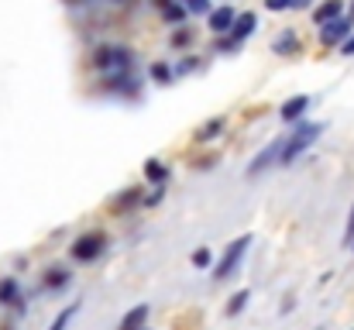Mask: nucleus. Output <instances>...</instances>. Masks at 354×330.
<instances>
[{"label":"nucleus","instance_id":"obj_27","mask_svg":"<svg viewBox=\"0 0 354 330\" xmlns=\"http://www.w3.org/2000/svg\"><path fill=\"white\" fill-rule=\"evenodd\" d=\"M186 14H210V0H179Z\"/></svg>","mask_w":354,"mask_h":330},{"label":"nucleus","instance_id":"obj_19","mask_svg":"<svg viewBox=\"0 0 354 330\" xmlns=\"http://www.w3.org/2000/svg\"><path fill=\"white\" fill-rule=\"evenodd\" d=\"M196 42V31L193 28H186V24H179V28H172V35H169V45L179 52V48H189Z\"/></svg>","mask_w":354,"mask_h":330},{"label":"nucleus","instance_id":"obj_20","mask_svg":"<svg viewBox=\"0 0 354 330\" xmlns=\"http://www.w3.org/2000/svg\"><path fill=\"white\" fill-rule=\"evenodd\" d=\"M221 131H224V117H214V120H207V124L196 131V141H200V145H203V141H214Z\"/></svg>","mask_w":354,"mask_h":330},{"label":"nucleus","instance_id":"obj_7","mask_svg":"<svg viewBox=\"0 0 354 330\" xmlns=\"http://www.w3.org/2000/svg\"><path fill=\"white\" fill-rule=\"evenodd\" d=\"M237 10L227 3V7H214L210 14H207V28H210V35L214 38H221V35H227L231 31V24H234Z\"/></svg>","mask_w":354,"mask_h":330},{"label":"nucleus","instance_id":"obj_22","mask_svg":"<svg viewBox=\"0 0 354 330\" xmlns=\"http://www.w3.org/2000/svg\"><path fill=\"white\" fill-rule=\"evenodd\" d=\"M237 52H241V42H234L231 35H221L214 42V55H237Z\"/></svg>","mask_w":354,"mask_h":330},{"label":"nucleus","instance_id":"obj_31","mask_svg":"<svg viewBox=\"0 0 354 330\" xmlns=\"http://www.w3.org/2000/svg\"><path fill=\"white\" fill-rule=\"evenodd\" d=\"M317 0H289V10H313Z\"/></svg>","mask_w":354,"mask_h":330},{"label":"nucleus","instance_id":"obj_25","mask_svg":"<svg viewBox=\"0 0 354 330\" xmlns=\"http://www.w3.org/2000/svg\"><path fill=\"white\" fill-rule=\"evenodd\" d=\"M189 262H193V268H210L214 265V251L210 248H196Z\"/></svg>","mask_w":354,"mask_h":330},{"label":"nucleus","instance_id":"obj_29","mask_svg":"<svg viewBox=\"0 0 354 330\" xmlns=\"http://www.w3.org/2000/svg\"><path fill=\"white\" fill-rule=\"evenodd\" d=\"M265 10H272V14H282V10H289V0H265Z\"/></svg>","mask_w":354,"mask_h":330},{"label":"nucleus","instance_id":"obj_18","mask_svg":"<svg viewBox=\"0 0 354 330\" xmlns=\"http://www.w3.org/2000/svg\"><path fill=\"white\" fill-rule=\"evenodd\" d=\"M148 313H151V310H148L145 303H141V306H134L131 313H124V320H120L118 330H141L145 324H148Z\"/></svg>","mask_w":354,"mask_h":330},{"label":"nucleus","instance_id":"obj_30","mask_svg":"<svg viewBox=\"0 0 354 330\" xmlns=\"http://www.w3.org/2000/svg\"><path fill=\"white\" fill-rule=\"evenodd\" d=\"M354 244V203H351V217H348V227H344V248Z\"/></svg>","mask_w":354,"mask_h":330},{"label":"nucleus","instance_id":"obj_11","mask_svg":"<svg viewBox=\"0 0 354 330\" xmlns=\"http://www.w3.org/2000/svg\"><path fill=\"white\" fill-rule=\"evenodd\" d=\"M279 152H282V138H275L268 148H261L254 158H251V165H248V176H261L272 162H279Z\"/></svg>","mask_w":354,"mask_h":330},{"label":"nucleus","instance_id":"obj_3","mask_svg":"<svg viewBox=\"0 0 354 330\" xmlns=\"http://www.w3.org/2000/svg\"><path fill=\"white\" fill-rule=\"evenodd\" d=\"M107 244H111L107 230H100V227L83 230V234L69 244V258H73L76 265H93V262H100V255L107 251Z\"/></svg>","mask_w":354,"mask_h":330},{"label":"nucleus","instance_id":"obj_15","mask_svg":"<svg viewBox=\"0 0 354 330\" xmlns=\"http://www.w3.org/2000/svg\"><path fill=\"white\" fill-rule=\"evenodd\" d=\"M306 107H310V97H306V93H296V97H289V100L279 107V117H282L286 124H296V120L306 113Z\"/></svg>","mask_w":354,"mask_h":330},{"label":"nucleus","instance_id":"obj_2","mask_svg":"<svg viewBox=\"0 0 354 330\" xmlns=\"http://www.w3.org/2000/svg\"><path fill=\"white\" fill-rule=\"evenodd\" d=\"M90 66L100 69L104 76L131 73V66H134V52L124 48V45H97V48L90 52Z\"/></svg>","mask_w":354,"mask_h":330},{"label":"nucleus","instance_id":"obj_10","mask_svg":"<svg viewBox=\"0 0 354 330\" xmlns=\"http://www.w3.org/2000/svg\"><path fill=\"white\" fill-rule=\"evenodd\" d=\"M272 52H275V55H282V59H292V55H299V52H303V42H299V35H296L292 28H286V31H279V35H275Z\"/></svg>","mask_w":354,"mask_h":330},{"label":"nucleus","instance_id":"obj_5","mask_svg":"<svg viewBox=\"0 0 354 330\" xmlns=\"http://www.w3.org/2000/svg\"><path fill=\"white\" fill-rule=\"evenodd\" d=\"M100 93L120 97V100H138L141 97V83L134 80V73H114L100 80Z\"/></svg>","mask_w":354,"mask_h":330},{"label":"nucleus","instance_id":"obj_1","mask_svg":"<svg viewBox=\"0 0 354 330\" xmlns=\"http://www.w3.org/2000/svg\"><path fill=\"white\" fill-rule=\"evenodd\" d=\"M324 134V124H317V120H296V127H292V134L289 138H282V152H279V165L282 169H289L317 138Z\"/></svg>","mask_w":354,"mask_h":330},{"label":"nucleus","instance_id":"obj_35","mask_svg":"<svg viewBox=\"0 0 354 330\" xmlns=\"http://www.w3.org/2000/svg\"><path fill=\"white\" fill-rule=\"evenodd\" d=\"M0 330H14V324H3V327H0Z\"/></svg>","mask_w":354,"mask_h":330},{"label":"nucleus","instance_id":"obj_24","mask_svg":"<svg viewBox=\"0 0 354 330\" xmlns=\"http://www.w3.org/2000/svg\"><path fill=\"white\" fill-rule=\"evenodd\" d=\"M76 313H80V303H73V306H66V310H62V313H59V317L52 320V327H48V330H66V327H69V324H73V317H76Z\"/></svg>","mask_w":354,"mask_h":330},{"label":"nucleus","instance_id":"obj_16","mask_svg":"<svg viewBox=\"0 0 354 330\" xmlns=\"http://www.w3.org/2000/svg\"><path fill=\"white\" fill-rule=\"evenodd\" d=\"M134 207H141V186H127V190H120L118 196L111 200V210H114V214L134 210Z\"/></svg>","mask_w":354,"mask_h":330},{"label":"nucleus","instance_id":"obj_4","mask_svg":"<svg viewBox=\"0 0 354 330\" xmlns=\"http://www.w3.org/2000/svg\"><path fill=\"white\" fill-rule=\"evenodd\" d=\"M248 244H251V234H241L237 241H231V244H227L224 258L214 265V282H227L237 268H241V262H244V255H248Z\"/></svg>","mask_w":354,"mask_h":330},{"label":"nucleus","instance_id":"obj_37","mask_svg":"<svg viewBox=\"0 0 354 330\" xmlns=\"http://www.w3.org/2000/svg\"><path fill=\"white\" fill-rule=\"evenodd\" d=\"M141 330H148V327H141Z\"/></svg>","mask_w":354,"mask_h":330},{"label":"nucleus","instance_id":"obj_28","mask_svg":"<svg viewBox=\"0 0 354 330\" xmlns=\"http://www.w3.org/2000/svg\"><path fill=\"white\" fill-rule=\"evenodd\" d=\"M196 66H200L196 59H183V62H176V66H172V76H186V73H193Z\"/></svg>","mask_w":354,"mask_h":330},{"label":"nucleus","instance_id":"obj_8","mask_svg":"<svg viewBox=\"0 0 354 330\" xmlns=\"http://www.w3.org/2000/svg\"><path fill=\"white\" fill-rule=\"evenodd\" d=\"M69 282H73V268H66V265H52L41 275V289L45 293H62V289H69Z\"/></svg>","mask_w":354,"mask_h":330},{"label":"nucleus","instance_id":"obj_13","mask_svg":"<svg viewBox=\"0 0 354 330\" xmlns=\"http://www.w3.org/2000/svg\"><path fill=\"white\" fill-rule=\"evenodd\" d=\"M310 17H313L317 28L327 24V21H334V17H344V0H324V3H313Z\"/></svg>","mask_w":354,"mask_h":330},{"label":"nucleus","instance_id":"obj_14","mask_svg":"<svg viewBox=\"0 0 354 330\" xmlns=\"http://www.w3.org/2000/svg\"><path fill=\"white\" fill-rule=\"evenodd\" d=\"M151 3H155V10L162 14L165 24H186V17H189L186 7H183L179 0H151Z\"/></svg>","mask_w":354,"mask_h":330},{"label":"nucleus","instance_id":"obj_12","mask_svg":"<svg viewBox=\"0 0 354 330\" xmlns=\"http://www.w3.org/2000/svg\"><path fill=\"white\" fill-rule=\"evenodd\" d=\"M254 28H258V14H254V10H241V14L234 17V24H231V31H227V35H231L234 42L244 45V42L254 35Z\"/></svg>","mask_w":354,"mask_h":330},{"label":"nucleus","instance_id":"obj_36","mask_svg":"<svg viewBox=\"0 0 354 330\" xmlns=\"http://www.w3.org/2000/svg\"><path fill=\"white\" fill-rule=\"evenodd\" d=\"M114 3H127V0H114Z\"/></svg>","mask_w":354,"mask_h":330},{"label":"nucleus","instance_id":"obj_38","mask_svg":"<svg viewBox=\"0 0 354 330\" xmlns=\"http://www.w3.org/2000/svg\"><path fill=\"white\" fill-rule=\"evenodd\" d=\"M351 248H354V244H351Z\"/></svg>","mask_w":354,"mask_h":330},{"label":"nucleus","instance_id":"obj_9","mask_svg":"<svg viewBox=\"0 0 354 330\" xmlns=\"http://www.w3.org/2000/svg\"><path fill=\"white\" fill-rule=\"evenodd\" d=\"M0 306H10L17 313H24V296H21V282L14 275H3L0 279Z\"/></svg>","mask_w":354,"mask_h":330},{"label":"nucleus","instance_id":"obj_34","mask_svg":"<svg viewBox=\"0 0 354 330\" xmlns=\"http://www.w3.org/2000/svg\"><path fill=\"white\" fill-rule=\"evenodd\" d=\"M348 17H351V24H354V0H351V14H348Z\"/></svg>","mask_w":354,"mask_h":330},{"label":"nucleus","instance_id":"obj_26","mask_svg":"<svg viewBox=\"0 0 354 330\" xmlns=\"http://www.w3.org/2000/svg\"><path fill=\"white\" fill-rule=\"evenodd\" d=\"M165 200V186H155L151 193H141V207H158Z\"/></svg>","mask_w":354,"mask_h":330},{"label":"nucleus","instance_id":"obj_32","mask_svg":"<svg viewBox=\"0 0 354 330\" xmlns=\"http://www.w3.org/2000/svg\"><path fill=\"white\" fill-rule=\"evenodd\" d=\"M341 55H348V59L354 55V35L348 38V42H344V45H341Z\"/></svg>","mask_w":354,"mask_h":330},{"label":"nucleus","instance_id":"obj_6","mask_svg":"<svg viewBox=\"0 0 354 330\" xmlns=\"http://www.w3.org/2000/svg\"><path fill=\"white\" fill-rule=\"evenodd\" d=\"M351 35H354L351 17H334V21H327V24L317 28V42H320L324 48H341Z\"/></svg>","mask_w":354,"mask_h":330},{"label":"nucleus","instance_id":"obj_17","mask_svg":"<svg viewBox=\"0 0 354 330\" xmlns=\"http://www.w3.org/2000/svg\"><path fill=\"white\" fill-rule=\"evenodd\" d=\"M145 179L151 183V186H165V179H169V165L162 162V158H145Z\"/></svg>","mask_w":354,"mask_h":330},{"label":"nucleus","instance_id":"obj_33","mask_svg":"<svg viewBox=\"0 0 354 330\" xmlns=\"http://www.w3.org/2000/svg\"><path fill=\"white\" fill-rule=\"evenodd\" d=\"M292 306H296V300H292V296H286V300H282V310H279V313H289Z\"/></svg>","mask_w":354,"mask_h":330},{"label":"nucleus","instance_id":"obj_23","mask_svg":"<svg viewBox=\"0 0 354 330\" xmlns=\"http://www.w3.org/2000/svg\"><path fill=\"white\" fill-rule=\"evenodd\" d=\"M148 73H151V80H155V83H162V86H169V83L176 80L169 62H151V69H148Z\"/></svg>","mask_w":354,"mask_h":330},{"label":"nucleus","instance_id":"obj_21","mask_svg":"<svg viewBox=\"0 0 354 330\" xmlns=\"http://www.w3.org/2000/svg\"><path fill=\"white\" fill-rule=\"evenodd\" d=\"M248 300H251V289H237L234 296L227 300V310H224V313H227V317H237V313L248 306Z\"/></svg>","mask_w":354,"mask_h":330}]
</instances>
